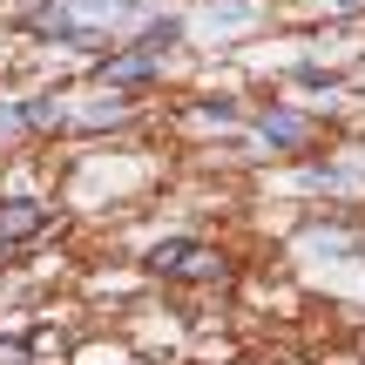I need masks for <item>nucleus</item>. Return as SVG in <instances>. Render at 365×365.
<instances>
[{
    "label": "nucleus",
    "mask_w": 365,
    "mask_h": 365,
    "mask_svg": "<svg viewBox=\"0 0 365 365\" xmlns=\"http://www.w3.org/2000/svg\"><path fill=\"white\" fill-rule=\"evenodd\" d=\"M257 129H264V135H277V143H304V122H298V115H264Z\"/></svg>",
    "instance_id": "nucleus-4"
},
{
    "label": "nucleus",
    "mask_w": 365,
    "mask_h": 365,
    "mask_svg": "<svg viewBox=\"0 0 365 365\" xmlns=\"http://www.w3.org/2000/svg\"><path fill=\"white\" fill-rule=\"evenodd\" d=\"M149 75H156V48L129 54V61H108V68H95V81H102V88H122V81H149Z\"/></svg>",
    "instance_id": "nucleus-3"
},
{
    "label": "nucleus",
    "mask_w": 365,
    "mask_h": 365,
    "mask_svg": "<svg viewBox=\"0 0 365 365\" xmlns=\"http://www.w3.org/2000/svg\"><path fill=\"white\" fill-rule=\"evenodd\" d=\"M41 230V203L34 196H14V203H0V244H14V237Z\"/></svg>",
    "instance_id": "nucleus-2"
},
{
    "label": "nucleus",
    "mask_w": 365,
    "mask_h": 365,
    "mask_svg": "<svg viewBox=\"0 0 365 365\" xmlns=\"http://www.w3.org/2000/svg\"><path fill=\"white\" fill-rule=\"evenodd\" d=\"M149 271H163V277H223V257H210L203 244H156L149 250Z\"/></svg>",
    "instance_id": "nucleus-1"
}]
</instances>
